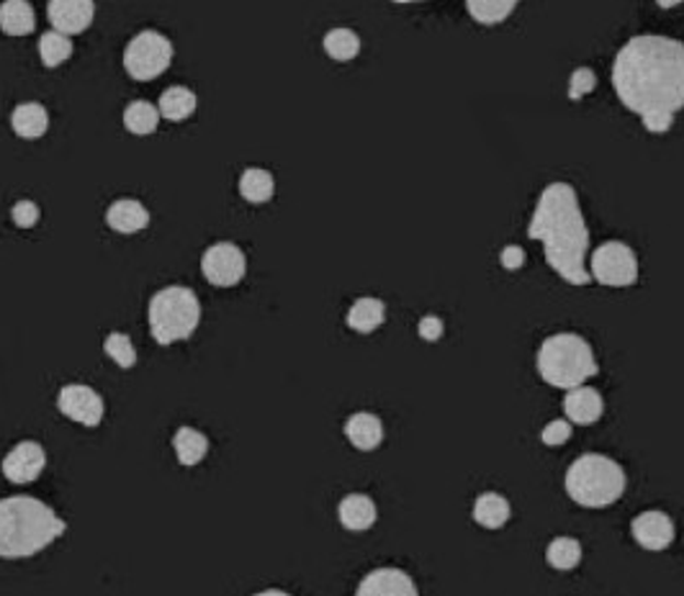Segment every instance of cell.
Instances as JSON below:
<instances>
[{
    "label": "cell",
    "mask_w": 684,
    "mask_h": 596,
    "mask_svg": "<svg viewBox=\"0 0 684 596\" xmlns=\"http://www.w3.org/2000/svg\"><path fill=\"white\" fill-rule=\"evenodd\" d=\"M613 88L646 132L666 134L684 109V44L661 34L628 40L615 55Z\"/></svg>",
    "instance_id": "obj_1"
},
{
    "label": "cell",
    "mask_w": 684,
    "mask_h": 596,
    "mask_svg": "<svg viewBox=\"0 0 684 596\" xmlns=\"http://www.w3.org/2000/svg\"><path fill=\"white\" fill-rule=\"evenodd\" d=\"M528 237L543 243L546 262L569 285L592 283L590 266H586L590 229H586L574 185L556 180L540 191L528 224Z\"/></svg>",
    "instance_id": "obj_2"
},
{
    "label": "cell",
    "mask_w": 684,
    "mask_h": 596,
    "mask_svg": "<svg viewBox=\"0 0 684 596\" xmlns=\"http://www.w3.org/2000/svg\"><path fill=\"white\" fill-rule=\"evenodd\" d=\"M67 530L65 519L36 496L0 499V558L21 561L40 555Z\"/></svg>",
    "instance_id": "obj_3"
},
{
    "label": "cell",
    "mask_w": 684,
    "mask_h": 596,
    "mask_svg": "<svg viewBox=\"0 0 684 596\" xmlns=\"http://www.w3.org/2000/svg\"><path fill=\"white\" fill-rule=\"evenodd\" d=\"M536 368L548 386L563 391L584 386L599 373L592 345L574 331H559V335L546 337L538 347Z\"/></svg>",
    "instance_id": "obj_4"
},
{
    "label": "cell",
    "mask_w": 684,
    "mask_h": 596,
    "mask_svg": "<svg viewBox=\"0 0 684 596\" xmlns=\"http://www.w3.org/2000/svg\"><path fill=\"white\" fill-rule=\"evenodd\" d=\"M628 475L618 460L586 452L567 471V494L586 509H605L626 494Z\"/></svg>",
    "instance_id": "obj_5"
},
{
    "label": "cell",
    "mask_w": 684,
    "mask_h": 596,
    "mask_svg": "<svg viewBox=\"0 0 684 596\" xmlns=\"http://www.w3.org/2000/svg\"><path fill=\"white\" fill-rule=\"evenodd\" d=\"M149 331L157 345H176L199 329L201 301L186 285H168L149 299Z\"/></svg>",
    "instance_id": "obj_6"
},
{
    "label": "cell",
    "mask_w": 684,
    "mask_h": 596,
    "mask_svg": "<svg viewBox=\"0 0 684 596\" xmlns=\"http://www.w3.org/2000/svg\"><path fill=\"white\" fill-rule=\"evenodd\" d=\"M172 63V42L162 32L145 29L124 49V70L130 78L149 82L168 70Z\"/></svg>",
    "instance_id": "obj_7"
},
{
    "label": "cell",
    "mask_w": 684,
    "mask_h": 596,
    "mask_svg": "<svg viewBox=\"0 0 684 596\" xmlns=\"http://www.w3.org/2000/svg\"><path fill=\"white\" fill-rule=\"evenodd\" d=\"M590 275L595 278L599 285H607V289H630V285H636L638 258L633 247L618 243V239L599 245L597 250L592 252Z\"/></svg>",
    "instance_id": "obj_8"
},
{
    "label": "cell",
    "mask_w": 684,
    "mask_h": 596,
    "mask_svg": "<svg viewBox=\"0 0 684 596\" xmlns=\"http://www.w3.org/2000/svg\"><path fill=\"white\" fill-rule=\"evenodd\" d=\"M201 273L216 289H232L247 273V258L235 243H216L201 258Z\"/></svg>",
    "instance_id": "obj_9"
},
{
    "label": "cell",
    "mask_w": 684,
    "mask_h": 596,
    "mask_svg": "<svg viewBox=\"0 0 684 596\" xmlns=\"http://www.w3.org/2000/svg\"><path fill=\"white\" fill-rule=\"evenodd\" d=\"M57 406L67 419L78 421L82 427H98L103 421V414H106L103 396L86 383H67V386L59 389Z\"/></svg>",
    "instance_id": "obj_10"
},
{
    "label": "cell",
    "mask_w": 684,
    "mask_h": 596,
    "mask_svg": "<svg viewBox=\"0 0 684 596\" xmlns=\"http://www.w3.org/2000/svg\"><path fill=\"white\" fill-rule=\"evenodd\" d=\"M0 468H3V475L11 484H32L47 468V452L40 442L24 440L13 445Z\"/></svg>",
    "instance_id": "obj_11"
},
{
    "label": "cell",
    "mask_w": 684,
    "mask_h": 596,
    "mask_svg": "<svg viewBox=\"0 0 684 596\" xmlns=\"http://www.w3.org/2000/svg\"><path fill=\"white\" fill-rule=\"evenodd\" d=\"M47 19L55 32L78 36L93 24L96 0H49Z\"/></svg>",
    "instance_id": "obj_12"
},
{
    "label": "cell",
    "mask_w": 684,
    "mask_h": 596,
    "mask_svg": "<svg viewBox=\"0 0 684 596\" xmlns=\"http://www.w3.org/2000/svg\"><path fill=\"white\" fill-rule=\"evenodd\" d=\"M630 532H633V540L643 550H651V553H661L672 546L674 540V522L666 511L649 509L641 511L633 522H630Z\"/></svg>",
    "instance_id": "obj_13"
},
{
    "label": "cell",
    "mask_w": 684,
    "mask_h": 596,
    "mask_svg": "<svg viewBox=\"0 0 684 596\" xmlns=\"http://www.w3.org/2000/svg\"><path fill=\"white\" fill-rule=\"evenodd\" d=\"M356 596H419V592L402 569H375L360 581Z\"/></svg>",
    "instance_id": "obj_14"
},
{
    "label": "cell",
    "mask_w": 684,
    "mask_h": 596,
    "mask_svg": "<svg viewBox=\"0 0 684 596\" xmlns=\"http://www.w3.org/2000/svg\"><path fill=\"white\" fill-rule=\"evenodd\" d=\"M563 414H567V419L574 421V425L590 427L603 419L605 398L597 389L576 386L569 391L567 398H563Z\"/></svg>",
    "instance_id": "obj_15"
},
{
    "label": "cell",
    "mask_w": 684,
    "mask_h": 596,
    "mask_svg": "<svg viewBox=\"0 0 684 596\" xmlns=\"http://www.w3.org/2000/svg\"><path fill=\"white\" fill-rule=\"evenodd\" d=\"M337 517H340V525L350 532H366L371 530L379 519V509H375V502L366 494H348L337 507Z\"/></svg>",
    "instance_id": "obj_16"
},
{
    "label": "cell",
    "mask_w": 684,
    "mask_h": 596,
    "mask_svg": "<svg viewBox=\"0 0 684 596\" xmlns=\"http://www.w3.org/2000/svg\"><path fill=\"white\" fill-rule=\"evenodd\" d=\"M106 224L119 234H137L149 226V211L137 199H119L106 211Z\"/></svg>",
    "instance_id": "obj_17"
},
{
    "label": "cell",
    "mask_w": 684,
    "mask_h": 596,
    "mask_svg": "<svg viewBox=\"0 0 684 596\" xmlns=\"http://www.w3.org/2000/svg\"><path fill=\"white\" fill-rule=\"evenodd\" d=\"M345 437L356 450L371 452L383 442V425L371 412H356L345 421Z\"/></svg>",
    "instance_id": "obj_18"
},
{
    "label": "cell",
    "mask_w": 684,
    "mask_h": 596,
    "mask_svg": "<svg viewBox=\"0 0 684 596\" xmlns=\"http://www.w3.org/2000/svg\"><path fill=\"white\" fill-rule=\"evenodd\" d=\"M11 130L19 134L21 139H42L49 130V113L42 103L29 101L19 103L11 111Z\"/></svg>",
    "instance_id": "obj_19"
},
{
    "label": "cell",
    "mask_w": 684,
    "mask_h": 596,
    "mask_svg": "<svg viewBox=\"0 0 684 596\" xmlns=\"http://www.w3.org/2000/svg\"><path fill=\"white\" fill-rule=\"evenodd\" d=\"M36 29V13L29 0H3L0 3V32L9 36H26Z\"/></svg>",
    "instance_id": "obj_20"
},
{
    "label": "cell",
    "mask_w": 684,
    "mask_h": 596,
    "mask_svg": "<svg viewBox=\"0 0 684 596\" xmlns=\"http://www.w3.org/2000/svg\"><path fill=\"white\" fill-rule=\"evenodd\" d=\"M509 515H513V507L497 492L481 494L473 502V522L484 527V530H500V527H505L509 522Z\"/></svg>",
    "instance_id": "obj_21"
},
{
    "label": "cell",
    "mask_w": 684,
    "mask_h": 596,
    "mask_svg": "<svg viewBox=\"0 0 684 596\" xmlns=\"http://www.w3.org/2000/svg\"><path fill=\"white\" fill-rule=\"evenodd\" d=\"M383 322H386V304L373 296L358 299L348 312V327L358 335H371Z\"/></svg>",
    "instance_id": "obj_22"
},
{
    "label": "cell",
    "mask_w": 684,
    "mask_h": 596,
    "mask_svg": "<svg viewBox=\"0 0 684 596\" xmlns=\"http://www.w3.org/2000/svg\"><path fill=\"white\" fill-rule=\"evenodd\" d=\"M160 116L168 119V122H186V119H191L195 109H199V98H195V93L191 88H183V86H172L165 90V93L160 95Z\"/></svg>",
    "instance_id": "obj_23"
},
{
    "label": "cell",
    "mask_w": 684,
    "mask_h": 596,
    "mask_svg": "<svg viewBox=\"0 0 684 596\" xmlns=\"http://www.w3.org/2000/svg\"><path fill=\"white\" fill-rule=\"evenodd\" d=\"M172 448H176L178 463L180 465H199L201 460L209 456V440L204 432H199L195 427H180L172 435Z\"/></svg>",
    "instance_id": "obj_24"
},
{
    "label": "cell",
    "mask_w": 684,
    "mask_h": 596,
    "mask_svg": "<svg viewBox=\"0 0 684 596\" xmlns=\"http://www.w3.org/2000/svg\"><path fill=\"white\" fill-rule=\"evenodd\" d=\"M520 0H466V11L481 26H500L513 16Z\"/></svg>",
    "instance_id": "obj_25"
},
{
    "label": "cell",
    "mask_w": 684,
    "mask_h": 596,
    "mask_svg": "<svg viewBox=\"0 0 684 596\" xmlns=\"http://www.w3.org/2000/svg\"><path fill=\"white\" fill-rule=\"evenodd\" d=\"M239 195L250 203H268L276 195V178L266 168H247L239 176Z\"/></svg>",
    "instance_id": "obj_26"
},
{
    "label": "cell",
    "mask_w": 684,
    "mask_h": 596,
    "mask_svg": "<svg viewBox=\"0 0 684 596\" xmlns=\"http://www.w3.org/2000/svg\"><path fill=\"white\" fill-rule=\"evenodd\" d=\"M160 109L149 101H134L124 109V126L134 137H149L160 126Z\"/></svg>",
    "instance_id": "obj_27"
},
{
    "label": "cell",
    "mask_w": 684,
    "mask_h": 596,
    "mask_svg": "<svg viewBox=\"0 0 684 596\" xmlns=\"http://www.w3.org/2000/svg\"><path fill=\"white\" fill-rule=\"evenodd\" d=\"M322 47H325L327 57L335 59V63H352L360 55V36L352 29L337 26L325 34Z\"/></svg>",
    "instance_id": "obj_28"
},
{
    "label": "cell",
    "mask_w": 684,
    "mask_h": 596,
    "mask_svg": "<svg viewBox=\"0 0 684 596\" xmlns=\"http://www.w3.org/2000/svg\"><path fill=\"white\" fill-rule=\"evenodd\" d=\"M72 40L67 34H59L52 29V32H44L40 36V59L44 67L55 70V67L65 65L67 59L72 57Z\"/></svg>",
    "instance_id": "obj_29"
},
{
    "label": "cell",
    "mask_w": 684,
    "mask_h": 596,
    "mask_svg": "<svg viewBox=\"0 0 684 596\" xmlns=\"http://www.w3.org/2000/svg\"><path fill=\"white\" fill-rule=\"evenodd\" d=\"M546 561L556 571H571L582 563V542L574 538H556L546 548Z\"/></svg>",
    "instance_id": "obj_30"
},
{
    "label": "cell",
    "mask_w": 684,
    "mask_h": 596,
    "mask_svg": "<svg viewBox=\"0 0 684 596\" xmlns=\"http://www.w3.org/2000/svg\"><path fill=\"white\" fill-rule=\"evenodd\" d=\"M103 352H106L119 368H124V371L137 366V350H134L132 337L124 335V331H111L106 342H103Z\"/></svg>",
    "instance_id": "obj_31"
},
{
    "label": "cell",
    "mask_w": 684,
    "mask_h": 596,
    "mask_svg": "<svg viewBox=\"0 0 684 596\" xmlns=\"http://www.w3.org/2000/svg\"><path fill=\"white\" fill-rule=\"evenodd\" d=\"M597 88V72L592 67H576L569 78V101H582Z\"/></svg>",
    "instance_id": "obj_32"
},
{
    "label": "cell",
    "mask_w": 684,
    "mask_h": 596,
    "mask_svg": "<svg viewBox=\"0 0 684 596\" xmlns=\"http://www.w3.org/2000/svg\"><path fill=\"white\" fill-rule=\"evenodd\" d=\"M571 437V421L569 419H553L540 429V442L548 445V448H559V445L569 442Z\"/></svg>",
    "instance_id": "obj_33"
},
{
    "label": "cell",
    "mask_w": 684,
    "mask_h": 596,
    "mask_svg": "<svg viewBox=\"0 0 684 596\" xmlns=\"http://www.w3.org/2000/svg\"><path fill=\"white\" fill-rule=\"evenodd\" d=\"M40 216H42V211L34 201H19V203H13V209H11V218L19 229H32V226L40 224Z\"/></svg>",
    "instance_id": "obj_34"
},
{
    "label": "cell",
    "mask_w": 684,
    "mask_h": 596,
    "mask_svg": "<svg viewBox=\"0 0 684 596\" xmlns=\"http://www.w3.org/2000/svg\"><path fill=\"white\" fill-rule=\"evenodd\" d=\"M417 331L425 342H438L442 331H446V324H442V319H438V316H423L417 324Z\"/></svg>",
    "instance_id": "obj_35"
},
{
    "label": "cell",
    "mask_w": 684,
    "mask_h": 596,
    "mask_svg": "<svg viewBox=\"0 0 684 596\" xmlns=\"http://www.w3.org/2000/svg\"><path fill=\"white\" fill-rule=\"evenodd\" d=\"M500 262L505 270H520L525 266V250L520 245H507L500 255Z\"/></svg>",
    "instance_id": "obj_36"
},
{
    "label": "cell",
    "mask_w": 684,
    "mask_h": 596,
    "mask_svg": "<svg viewBox=\"0 0 684 596\" xmlns=\"http://www.w3.org/2000/svg\"><path fill=\"white\" fill-rule=\"evenodd\" d=\"M653 3L659 5V9H664V11H669V9H676V5H682L684 0H653Z\"/></svg>",
    "instance_id": "obj_37"
},
{
    "label": "cell",
    "mask_w": 684,
    "mask_h": 596,
    "mask_svg": "<svg viewBox=\"0 0 684 596\" xmlns=\"http://www.w3.org/2000/svg\"><path fill=\"white\" fill-rule=\"evenodd\" d=\"M255 596H291V594L281 592V588H266V592H260V594H255Z\"/></svg>",
    "instance_id": "obj_38"
},
{
    "label": "cell",
    "mask_w": 684,
    "mask_h": 596,
    "mask_svg": "<svg viewBox=\"0 0 684 596\" xmlns=\"http://www.w3.org/2000/svg\"><path fill=\"white\" fill-rule=\"evenodd\" d=\"M391 3H402V5H407V3H425V0H391Z\"/></svg>",
    "instance_id": "obj_39"
}]
</instances>
